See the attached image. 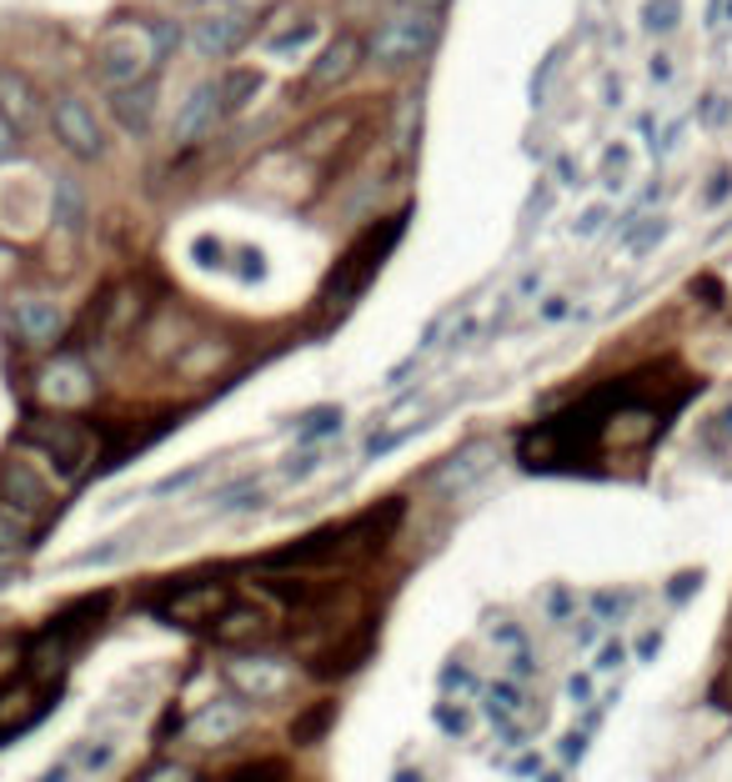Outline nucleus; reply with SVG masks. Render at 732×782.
I'll list each match as a JSON object with an SVG mask.
<instances>
[{
	"label": "nucleus",
	"instance_id": "nucleus-1",
	"mask_svg": "<svg viewBox=\"0 0 732 782\" xmlns=\"http://www.w3.org/2000/svg\"><path fill=\"white\" fill-rule=\"evenodd\" d=\"M401 527V501H381L347 521H326V527L306 531V537L286 541L266 557L271 571H311V567H347V561H367L387 547V537Z\"/></svg>",
	"mask_w": 732,
	"mask_h": 782
},
{
	"label": "nucleus",
	"instance_id": "nucleus-2",
	"mask_svg": "<svg viewBox=\"0 0 732 782\" xmlns=\"http://www.w3.org/2000/svg\"><path fill=\"white\" fill-rule=\"evenodd\" d=\"M437 36H441V16H431V10H407V6H401L397 16L381 20L377 36L367 40V56L377 60L381 70H407V66H417L421 56H431Z\"/></svg>",
	"mask_w": 732,
	"mask_h": 782
},
{
	"label": "nucleus",
	"instance_id": "nucleus-3",
	"mask_svg": "<svg viewBox=\"0 0 732 782\" xmlns=\"http://www.w3.org/2000/svg\"><path fill=\"white\" fill-rule=\"evenodd\" d=\"M160 56H156V40H150V26H140V20H116L96 46V70L110 90L146 80V70Z\"/></svg>",
	"mask_w": 732,
	"mask_h": 782
},
{
	"label": "nucleus",
	"instance_id": "nucleus-4",
	"mask_svg": "<svg viewBox=\"0 0 732 782\" xmlns=\"http://www.w3.org/2000/svg\"><path fill=\"white\" fill-rule=\"evenodd\" d=\"M26 441L36 451H46V461L66 481H76L80 471L96 461V431L80 427V421H70V417H30L26 421Z\"/></svg>",
	"mask_w": 732,
	"mask_h": 782
},
{
	"label": "nucleus",
	"instance_id": "nucleus-5",
	"mask_svg": "<svg viewBox=\"0 0 732 782\" xmlns=\"http://www.w3.org/2000/svg\"><path fill=\"white\" fill-rule=\"evenodd\" d=\"M50 130H56V140L76 160H100V156H106V130H100L96 110H90L80 96H70V90L50 100Z\"/></svg>",
	"mask_w": 732,
	"mask_h": 782
},
{
	"label": "nucleus",
	"instance_id": "nucleus-6",
	"mask_svg": "<svg viewBox=\"0 0 732 782\" xmlns=\"http://www.w3.org/2000/svg\"><path fill=\"white\" fill-rule=\"evenodd\" d=\"M231 592L221 587V581H186V587H176L166 602L156 607V617L166 622V627H186V632H196V627H211V622L221 617V612L231 607Z\"/></svg>",
	"mask_w": 732,
	"mask_h": 782
},
{
	"label": "nucleus",
	"instance_id": "nucleus-7",
	"mask_svg": "<svg viewBox=\"0 0 732 782\" xmlns=\"http://www.w3.org/2000/svg\"><path fill=\"white\" fill-rule=\"evenodd\" d=\"M397 231H401V221H391L387 231H367V241H357V246H351V256L341 261L336 271H331L326 301H351V296H357V291L371 281V271L381 266V256H387V246L397 241Z\"/></svg>",
	"mask_w": 732,
	"mask_h": 782
},
{
	"label": "nucleus",
	"instance_id": "nucleus-8",
	"mask_svg": "<svg viewBox=\"0 0 732 782\" xmlns=\"http://www.w3.org/2000/svg\"><path fill=\"white\" fill-rule=\"evenodd\" d=\"M36 391H40V401H46V407L70 411V407H86V401L96 397V381H90L86 361H76V356H56L50 366H40Z\"/></svg>",
	"mask_w": 732,
	"mask_h": 782
},
{
	"label": "nucleus",
	"instance_id": "nucleus-9",
	"mask_svg": "<svg viewBox=\"0 0 732 782\" xmlns=\"http://www.w3.org/2000/svg\"><path fill=\"white\" fill-rule=\"evenodd\" d=\"M10 331L20 336V346L46 351V346H56L60 331H66V311L46 296H16L10 301Z\"/></svg>",
	"mask_w": 732,
	"mask_h": 782
},
{
	"label": "nucleus",
	"instance_id": "nucleus-10",
	"mask_svg": "<svg viewBox=\"0 0 732 782\" xmlns=\"http://www.w3.org/2000/svg\"><path fill=\"white\" fill-rule=\"evenodd\" d=\"M246 36H251L246 10H211V16H201L196 26H191V46H196V56H206V60L231 56Z\"/></svg>",
	"mask_w": 732,
	"mask_h": 782
},
{
	"label": "nucleus",
	"instance_id": "nucleus-11",
	"mask_svg": "<svg viewBox=\"0 0 732 782\" xmlns=\"http://www.w3.org/2000/svg\"><path fill=\"white\" fill-rule=\"evenodd\" d=\"M226 677L241 697H256V702H276L291 692V667H281L271 657H236L226 667Z\"/></svg>",
	"mask_w": 732,
	"mask_h": 782
},
{
	"label": "nucleus",
	"instance_id": "nucleus-12",
	"mask_svg": "<svg viewBox=\"0 0 732 782\" xmlns=\"http://www.w3.org/2000/svg\"><path fill=\"white\" fill-rule=\"evenodd\" d=\"M0 507L20 511V517H40L50 507V487L36 467L26 461H0Z\"/></svg>",
	"mask_w": 732,
	"mask_h": 782
},
{
	"label": "nucleus",
	"instance_id": "nucleus-13",
	"mask_svg": "<svg viewBox=\"0 0 732 782\" xmlns=\"http://www.w3.org/2000/svg\"><path fill=\"white\" fill-rule=\"evenodd\" d=\"M216 120H221V86H216V80H201V86L191 90L186 100H180L170 136H176L180 146H191V140L211 136V130H216Z\"/></svg>",
	"mask_w": 732,
	"mask_h": 782
},
{
	"label": "nucleus",
	"instance_id": "nucleus-14",
	"mask_svg": "<svg viewBox=\"0 0 732 782\" xmlns=\"http://www.w3.org/2000/svg\"><path fill=\"white\" fill-rule=\"evenodd\" d=\"M361 56H367V46H361L357 36H336V40H326L321 46V56H316V66L306 70V90H336L341 80L351 76V70L361 66Z\"/></svg>",
	"mask_w": 732,
	"mask_h": 782
},
{
	"label": "nucleus",
	"instance_id": "nucleus-15",
	"mask_svg": "<svg viewBox=\"0 0 732 782\" xmlns=\"http://www.w3.org/2000/svg\"><path fill=\"white\" fill-rule=\"evenodd\" d=\"M211 642H221V647H241V642H261L271 632V612L256 607V602H231L226 612H221L216 622H211Z\"/></svg>",
	"mask_w": 732,
	"mask_h": 782
},
{
	"label": "nucleus",
	"instance_id": "nucleus-16",
	"mask_svg": "<svg viewBox=\"0 0 732 782\" xmlns=\"http://www.w3.org/2000/svg\"><path fill=\"white\" fill-rule=\"evenodd\" d=\"M110 116L120 120V130L130 136H146L150 130V116H156V80H136V86H120L110 90Z\"/></svg>",
	"mask_w": 732,
	"mask_h": 782
},
{
	"label": "nucleus",
	"instance_id": "nucleus-17",
	"mask_svg": "<svg viewBox=\"0 0 732 782\" xmlns=\"http://www.w3.org/2000/svg\"><path fill=\"white\" fill-rule=\"evenodd\" d=\"M246 707L241 702H211V707H201L196 717H191V737L201 742V747H221V742H231L236 732H246Z\"/></svg>",
	"mask_w": 732,
	"mask_h": 782
},
{
	"label": "nucleus",
	"instance_id": "nucleus-18",
	"mask_svg": "<svg viewBox=\"0 0 732 782\" xmlns=\"http://www.w3.org/2000/svg\"><path fill=\"white\" fill-rule=\"evenodd\" d=\"M36 116H40L36 86H30L20 70H0V120H6V126L20 136V130L36 126Z\"/></svg>",
	"mask_w": 732,
	"mask_h": 782
},
{
	"label": "nucleus",
	"instance_id": "nucleus-19",
	"mask_svg": "<svg viewBox=\"0 0 732 782\" xmlns=\"http://www.w3.org/2000/svg\"><path fill=\"white\" fill-rule=\"evenodd\" d=\"M256 587L271 592L276 602H286V607H316V602L326 597L321 577H311V571H271V567H261Z\"/></svg>",
	"mask_w": 732,
	"mask_h": 782
},
{
	"label": "nucleus",
	"instance_id": "nucleus-20",
	"mask_svg": "<svg viewBox=\"0 0 732 782\" xmlns=\"http://www.w3.org/2000/svg\"><path fill=\"white\" fill-rule=\"evenodd\" d=\"M341 647H331L326 657L316 662V677L321 682H336V677H347L351 667H361L367 662V652H371V627H357V632H347V637H336Z\"/></svg>",
	"mask_w": 732,
	"mask_h": 782
},
{
	"label": "nucleus",
	"instance_id": "nucleus-21",
	"mask_svg": "<svg viewBox=\"0 0 732 782\" xmlns=\"http://www.w3.org/2000/svg\"><path fill=\"white\" fill-rule=\"evenodd\" d=\"M216 86H221V116H236V110L261 90V70L236 66V70H226V80H216Z\"/></svg>",
	"mask_w": 732,
	"mask_h": 782
},
{
	"label": "nucleus",
	"instance_id": "nucleus-22",
	"mask_svg": "<svg viewBox=\"0 0 732 782\" xmlns=\"http://www.w3.org/2000/svg\"><path fill=\"white\" fill-rule=\"evenodd\" d=\"M331 722H336V702H316V707H306L291 722V742H296V747H311V742H321L331 732Z\"/></svg>",
	"mask_w": 732,
	"mask_h": 782
},
{
	"label": "nucleus",
	"instance_id": "nucleus-23",
	"mask_svg": "<svg viewBox=\"0 0 732 782\" xmlns=\"http://www.w3.org/2000/svg\"><path fill=\"white\" fill-rule=\"evenodd\" d=\"M56 226L60 231H80V226H86V190H80L70 176L56 180Z\"/></svg>",
	"mask_w": 732,
	"mask_h": 782
},
{
	"label": "nucleus",
	"instance_id": "nucleus-24",
	"mask_svg": "<svg viewBox=\"0 0 732 782\" xmlns=\"http://www.w3.org/2000/svg\"><path fill=\"white\" fill-rule=\"evenodd\" d=\"M221 782H286V762H281V757H256V762H241V768H231Z\"/></svg>",
	"mask_w": 732,
	"mask_h": 782
},
{
	"label": "nucleus",
	"instance_id": "nucleus-25",
	"mask_svg": "<svg viewBox=\"0 0 732 782\" xmlns=\"http://www.w3.org/2000/svg\"><path fill=\"white\" fill-rule=\"evenodd\" d=\"M336 427H341V411L336 407H321V411H311V417L296 421V441H301V447H316V441L331 437Z\"/></svg>",
	"mask_w": 732,
	"mask_h": 782
},
{
	"label": "nucleus",
	"instance_id": "nucleus-26",
	"mask_svg": "<svg viewBox=\"0 0 732 782\" xmlns=\"http://www.w3.org/2000/svg\"><path fill=\"white\" fill-rule=\"evenodd\" d=\"M481 461H491V447H487V441H471V447H461L457 457H451V467H447V471H451L447 487H451V481H471V471H477Z\"/></svg>",
	"mask_w": 732,
	"mask_h": 782
},
{
	"label": "nucleus",
	"instance_id": "nucleus-27",
	"mask_svg": "<svg viewBox=\"0 0 732 782\" xmlns=\"http://www.w3.org/2000/svg\"><path fill=\"white\" fill-rule=\"evenodd\" d=\"M186 356H201V361H186V377H206L211 366H221V361H226V346H216V341H201L196 351H186Z\"/></svg>",
	"mask_w": 732,
	"mask_h": 782
},
{
	"label": "nucleus",
	"instance_id": "nucleus-28",
	"mask_svg": "<svg viewBox=\"0 0 732 782\" xmlns=\"http://www.w3.org/2000/svg\"><path fill=\"white\" fill-rule=\"evenodd\" d=\"M20 541H26V517H20V511H10V507H0V557H6V551H16Z\"/></svg>",
	"mask_w": 732,
	"mask_h": 782
},
{
	"label": "nucleus",
	"instance_id": "nucleus-29",
	"mask_svg": "<svg viewBox=\"0 0 732 782\" xmlns=\"http://www.w3.org/2000/svg\"><path fill=\"white\" fill-rule=\"evenodd\" d=\"M437 727H441V732H451V737H467L471 712L461 707V702H457V707H451V702H441V707H437Z\"/></svg>",
	"mask_w": 732,
	"mask_h": 782
},
{
	"label": "nucleus",
	"instance_id": "nucleus-30",
	"mask_svg": "<svg viewBox=\"0 0 732 782\" xmlns=\"http://www.w3.org/2000/svg\"><path fill=\"white\" fill-rule=\"evenodd\" d=\"M642 20H647V30H672L677 26V0H652Z\"/></svg>",
	"mask_w": 732,
	"mask_h": 782
},
{
	"label": "nucleus",
	"instance_id": "nucleus-31",
	"mask_svg": "<svg viewBox=\"0 0 732 782\" xmlns=\"http://www.w3.org/2000/svg\"><path fill=\"white\" fill-rule=\"evenodd\" d=\"M140 782H196V772H191L186 762H156Z\"/></svg>",
	"mask_w": 732,
	"mask_h": 782
},
{
	"label": "nucleus",
	"instance_id": "nucleus-32",
	"mask_svg": "<svg viewBox=\"0 0 732 782\" xmlns=\"http://www.w3.org/2000/svg\"><path fill=\"white\" fill-rule=\"evenodd\" d=\"M662 236H667V221H647V226H642L637 236L627 241V251H632V256H642V251H647V246H657Z\"/></svg>",
	"mask_w": 732,
	"mask_h": 782
},
{
	"label": "nucleus",
	"instance_id": "nucleus-33",
	"mask_svg": "<svg viewBox=\"0 0 732 782\" xmlns=\"http://www.w3.org/2000/svg\"><path fill=\"white\" fill-rule=\"evenodd\" d=\"M311 36H316V20H301L296 30H286V36H276V40H271V50H281V56H286L291 46H301V40H311Z\"/></svg>",
	"mask_w": 732,
	"mask_h": 782
},
{
	"label": "nucleus",
	"instance_id": "nucleus-34",
	"mask_svg": "<svg viewBox=\"0 0 732 782\" xmlns=\"http://www.w3.org/2000/svg\"><path fill=\"white\" fill-rule=\"evenodd\" d=\"M76 772H80V752H66V757H60L56 768H50L40 782H70V778H76Z\"/></svg>",
	"mask_w": 732,
	"mask_h": 782
},
{
	"label": "nucleus",
	"instance_id": "nucleus-35",
	"mask_svg": "<svg viewBox=\"0 0 732 782\" xmlns=\"http://www.w3.org/2000/svg\"><path fill=\"white\" fill-rule=\"evenodd\" d=\"M622 176H627V150H622V146H612V150H607V180H612V186H617Z\"/></svg>",
	"mask_w": 732,
	"mask_h": 782
},
{
	"label": "nucleus",
	"instance_id": "nucleus-36",
	"mask_svg": "<svg viewBox=\"0 0 732 782\" xmlns=\"http://www.w3.org/2000/svg\"><path fill=\"white\" fill-rule=\"evenodd\" d=\"M567 697L572 702H587L592 697V672H577V677L567 682Z\"/></svg>",
	"mask_w": 732,
	"mask_h": 782
},
{
	"label": "nucleus",
	"instance_id": "nucleus-37",
	"mask_svg": "<svg viewBox=\"0 0 732 782\" xmlns=\"http://www.w3.org/2000/svg\"><path fill=\"white\" fill-rule=\"evenodd\" d=\"M597 226H602V206H592L587 216L577 221V236H592V231H597Z\"/></svg>",
	"mask_w": 732,
	"mask_h": 782
},
{
	"label": "nucleus",
	"instance_id": "nucleus-38",
	"mask_svg": "<svg viewBox=\"0 0 732 782\" xmlns=\"http://www.w3.org/2000/svg\"><path fill=\"white\" fill-rule=\"evenodd\" d=\"M547 612H552V617H567V612H572V602L562 597V592H552V597H547Z\"/></svg>",
	"mask_w": 732,
	"mask_h": 782
},
{
	"label": "nucleus",
	"instance_id": "nucleus-39",
	"mask_svg": "<svg viewBox=\"0 0 732 782\" xmlns=\"http://www.w3.org/2000/svg\"><path fill=\"white\" fill-rule=\"evenodd\" d=\"M10 150H16V130H10V126H6V120H0V160H6V156H10Z\"/></svg>",
	"mask_w": 732,
	"mask_h": 782
},
{
	"label": "nucleus",
	"instance_id": "nucleus-40",
	"mask_svg": "<svg viewBox=\"0 0 732 782\" xmlns=\"http://www.w3.org/2000/svg\"><path fill=\"white\" fill-rule=\"evenodd\" d=\"M401 6H407V10H431V16H441V6H447V0H401Z\"/></svg>",
	"mask_w": 732,
	"mask_h": 782
},
{
	"label": "nucleus",
	"instance_id": "nucleus-41",
	"mask_svg": "<svg viewBox=\"0 0 732 782\" xmlns=\"http://www.w3.org/2000/svg\"><path fill=\"white\" fill-rule=\"evenodd\" d=\"M567 316V301H547V306H541V321H562Z\"/></svg>",
	"mask_w": 732,
	"mask_h": 782
},
{
	"label": "nucleus",
	"instance_id": "nucleus-42",
	"mask_svg": "<svg viewBox=\"0 0 732 782\" xmlns=\"http://www.w3.org/2000/svg\"><path fill=\"white\" fill-rule=\"evenodd\" d=\"M572 642H582V647H592V642H597V622H582V627H577V637H572Z\"/></svg>",
	"mask_w": 732,
	"mask_h": 782
},
{
	"label": "nucleus",
	"instance_id": "nucleus-43",
	"mask_svg": "<svg viewBox=\"0 0 732 782\" xmlns=\"http://www.w3.org/2000/svg\"><path fill=\"white\" fill-rule=\"evenodd\" d=\"M196 261H206V266H211V261H221V246H211V241H201V246H196Z\"/></svg>",
	"mask_w": 732,
	"mask_h": 782
},
{
	"label": "nucleus",
	"instance_id": "nucleus-44",
	"mask_svg": "<svg viewBox=\"0 0 732 782\" xmlns=\"http://www.w3.org/2000/svg\"><path fill=\"white\" fill-rule=\"evenodd\" d=\"M728 16H732V6H728Z\"/></svg>",
	"mask_w": 732,
	"mask_h": 782
}]
</instances>
